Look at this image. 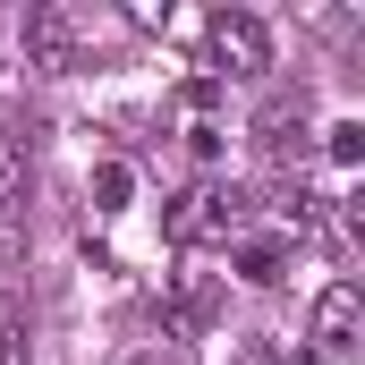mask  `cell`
<instances>
[{
    "instance_id": "6da1fadb",
    "label": "cell",
    "mask_w": 365,
    "mask_h": 365,
    "mask_svg": "<svg viewBox=\"0 0 365 365\" xmlns=\"http://www.w3.org/2000/svg\"><path fill=\"white\" fill-rule=\"evenodd\" d=\"M162 230H170V247H212V238H238L247 230V195H230V187H187L170 195V212H162Z\"/></svg>"
},
{
    "instance_id": "7a4b0ae2",
    "label": "cell",
    "mask_w": 365,
    "mask_h": 365,
    "mask_svg": "<svg viewBox=\"0 0 365 365\" xmlns=\"http://www.w3.org/2000/svg\"><path fill=\"white\" fill-rule=\"evenodd\" d=\"M212 68L221 77H264L272 68V34H264L255 9H221L212 17Z\"/></svg>"
},
{
    "instance_id": "3957f363",
    "label": "cell",
    "mask_w": 365,
    "mask_h": 365,
    "mask_svg": "<svg viewBox=\"0 0 365 365\" xmlns=\"http://www.w3.org/2000/svg\"><path fill=\"white\" fill-rule=\"evenodd\" d=\"M17 43H26V68H43V77H68L77 68V17L68 9H26V26H17Z\"/></svg>"
},
{
    "instance_id": "277c9868",
    "label": "cell",
    "mask_w": 365,
    "mask_h": 365,
    "mask_svg": "<svg viewBox=\"0 0 365 365\" xmlns=\"http://www.w3.org/2000/svg\"><path fill=\"white\" fill-rule=\"evenodd\" d=\"M357 323H365L357 280H331V289L314 297V349H323V357H349V349H357Z\"/></svg>"
},
{
    "instance_id": "5b68a950",
    "label": "cell",
    "mask_w": 365,
    "mask_h": 365,
    "mask_svg": "<svg viewBox=\"0 0 365 365\" xmlns=\"http://www.w3.org/2000/svg\"><path fill=\"white\" fill-rule=\"evenodd\" d=\"M255 136H264V153H272V162L306 153V119H297V102H272V110L255 119Z\"/></svg>"
},
{
    "instance_id": "8992f818",
    "label": "cell",
    "mask_w": 365,
    "mask_h": 365,
    "mask_svg": "<svg viewBox=\"0 0 365 365\" xmlns=\"http://www.w3.org/2000/svg\"><path fill=\"white\" fill-rule=\"evenodd\" d=\"M238 272L255 280V289H280L289 280V238H247L238 247Z\"/></svg>"
},
{
    "instance_id": "52a82bcc",
    "label": "cell",
    "mask_w": 365,
    "mask_h": 365,
    "mask_svg": "<svg viewBox=\"0 0 365 365\" xmlns=\"http://www.w3.org/2000/svg\"><path fill=\"white\" fill-rule=\"evenodd\" d=\"M34 357V340H26V306L0 289V365H26Z\"/></svg>"
},
{
    "instance_id": "ba28073f",
    "label": "cell",
    "mask_w": 365,
    "mask_h": 365,
    "mask_svg": "<svg viewBox=\"0 0 365 365\" xmlns=\"http://www.w3.org/2000/svg\"><path fill=\"white\" fill-rule=\"evenodd\" d=\"M26 204V162L9 153V136H0V212H17Z\"/></svg>"
},
{
    "instance_id": "9c48e42d",
    "label": "cell",
    "mask_w": 365,
    "mask_h": 365,
    "mask_svg": "<svg viewBox=\"0 0 365 365\" xmlns=\"http://www.w3.org/2000/svg\"><path fill=\"white\" fill-rule=\"evenodd\" d=\"M323 136H331V162H365V119H340Z\"/></svg>"
},
{
    "instance_id": "30bf717a",
    "label": "cell",
    "mask_w": 365,
    "mask_h": 365,
    "mask_svg": "<svg viewBox=\"0 0 365 365\" xmlns=\"http://www.w3.org/2000/svg\"><path fill=\"white\" fill-rule=\"evenodd\" d=\"M238 365H280V357L264 349V340H255V349H238Z\"/></svg>"
}]
</instances>
